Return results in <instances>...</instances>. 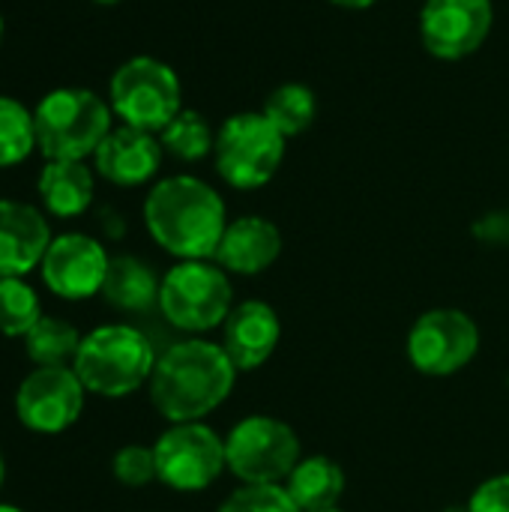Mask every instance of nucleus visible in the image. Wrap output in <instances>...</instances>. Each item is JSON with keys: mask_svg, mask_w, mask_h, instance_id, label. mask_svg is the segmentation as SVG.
<instances>
[{"mask_svg": "<svg viewBox=\"0 0 509 512\" xmlns=\"http://www.w3.org/2000/svg\"><path fill=\"white\" fill-rule=\"evenodd\" d=\"M0 512H24L21 507H12V504H0Z\"/></svg>", "mask_w": 509, "mask_h": 512, "instance_id": "34", "label": "nucleus"}, {"mask_svg": "<svg viewBox=\"0 0 509 512\" xmlns=\"http://www.w3.org/2000/svg\"><path fill=\"white\" fill-rule=\"evenodd\" d=\"M36 189H39L42 207L51 216L75 219V216L87 213V207L93 204L96 180H93V171L87 168V162L51 159V162H45Z\"/></svg>", "mask_w": 509, "mask_h": 512, "instance_id": "18", "label": "nucleus"}, {"mask_svg": "<svg viewBox=\"0 0 509 512\" xmlns=\"http://www.w3.org/2000/svg\"><path fill=\"white\" fill-rule=\"evenodd\" d=\"M93 3H99V6H114V3H120V0H93Z\"/></svg>", "mask_w": 509, "mask_h": 512, "instance_id": "35", "label": "nucleus"}, {"mask_svg": "<svg viewBox=\"0 0 509 512\" xmlns=\"http://www.w3.org/2000/svg\"><path fill=\"white\" fill-rule=\"evenodd\" d=\"M144 225L159 249L177 261H207L228 228L222 195L201 177L174 174L150 186Z\"/></svg>", "mask_w": 509, "mask_h": 512, "instance_id": "2", "label": "nucleus"}, {"mask_svg": "<svg viewBox=\"0 0 509 512\" xmlns=\"http://www.w3.org/2000/svg\"><path fill=\"white\" fill-rule=\"evenodd\" d=\"M153 456L159 483L180 495L204 492L222 477V471H228L225 438L204 420L171 423L156 438Z\"/></svg>", "mask_w": 509, "mask_h": 512, "instance_id": "9", "label": "nucleus"}, {"mask_svg": "<svg viewBox=\"0 0 509 512\" xmlns=\"http://www.w3.org/2000/svg\"><path fill=\"white\" fill-rule=\"evenodd\" d=\"M108 105L126 126L159 135L183 111V84L159 57H129L108 84Z\"/></svg>", "mask_w": 509, "mask_h": 512, "instance_id": "7", "label": "nucleus"}, {"mask_svg": "<svg viewBox=\"0 0 509 512\" xmlns=\"http://www.w3.org/2000/svg\"><path fill=\"white\" fill-rule=\"evenodd\" d=\"M495 24L492 0H423L420 42L435 60H465L477 54Z\"/></svg>", "mask_w": 509, "mask_h": 512, "instance_id": "12", "label": "nucleus"}, {"mask_svg": "<svg viewBox=\"0 0 509 512\" xmlns=\"http://www.w3.org/2000/svg\"><path fill=\"white\" fill-rule=\"evenodd\" d=\"M159 144L168 156H174L177 162H201L207 156H213L216 147V129L207 123V117L201 111L183 108L162 132H159Z\"/></svg>", "mask_w": 509, "mask_h": 512, "instance_id": "23", "label": "nucleus"}, {"mask_svg": "<svg viewBox=\"0 0 509 512\" xmlns=\"http://www.w3.org/2000/svg\"><path fill=\"white\" fill-rule=\"evenodd\" d=\"M282 321L276 309L264 300L234 303L231 315L222 324V348L237 372L261 369L279 348Z\"/></svg>", "mask_w": 509, "mask_h": 512, "instance_id": "15", "label": "nucleus"}, {"mask_svg": "<svg viewBox=\"0 0 509 512\" xmlns=\"http://www.w3.org/2000/svg\"><path fill=\"white\" fill-rule=\"evenodd\" d=\"M51 240L48 219L39 207L0 198V276L33 273L42 264Z\"/></svg>", "mask_w": 509, "mask_h": 512, "instance_id": "16", "label": "nucleus"}, {"mask_svg": "<svg viewBox=\"0 0 509 512\" xmlns=\"http://www.w3.org/2000/svg\"><path fill=\"white\" fill-rule=\"evenodd\" d=\"M111 474L120 486L126 489H144L159 480L156 474V456L153 447L144 444H126L114 453L111 459Z\"/></svg>", "mask_w": 509, "mask_h": 512, "instance_id": "26", "label": "nucleus"}, {"mask_svg": "<svg viewBox=\"0 0 509 512\" xmlns=\"http://www.w3.org/2000/svg\"><path fill=\"white\" fill-rule=\"evenodd\" d=\"M216 512H300L285 486H240Z\"/></svg>", "mask_w": 509, "mask_h": 512, "instance_id": "27", "label": "nucleus"}, {"mask_svg": "<svg viewBox=\"0 0 509 512\" xmlns=\"http://www.w3.org/2000/svg\"><path fill=\"white\" fill-rule=\"evenodd\" d=\"M237 375L219 342L189 336L156 357L147 393L168 423H198L228 402Z\"/></svg>", "mask_w": 509, "mask_h": 512, "instance_id": "1", "label": "nucleus"}, {"mask_svg": "<svg viewBox=\"0 0 509 512\" xmlns=\"http://www.w3.org/2000/svg\"><path fill=\"white\" fill-rule=\"evenodd\" d=\"M477 240L483 243H495V246H509V207L507 210H495L489 216H483L474 225Z\"/></svg>", "mask_w": 509, "mask_h": 512, "instance_id": "29", "label": "nucleus"}, {"mask_svg": "<svg viewBox=\"0 0 509 512\" xmlns=\"http://www.w3.org/2000/svg\"><path fill=\"white\" fill-rule=\"evenodd\" d=\"M102 225H105L108 237H114V240L126 231V228H123V219H120L114 210H102Z\"/></svg>", "mask_w": 509, "mask_h": 512, "instance_id": "30", "label": "nucleus"}, {"mask_svg": "<svg viewBox=\"0 0 509 512\" xmlns=\"http://www.w3.org/2000/svg\"><path fill=\"white\" fill-rule=\"evenodd\" d=\"M405 354L408 363L426 378L459 375L480 354V327L462 309H429L411 324Z\"/></svg>", "mask_w": 509, "mask_h": 512, "instance_id": "10", "label": "nucleus"}, {"mask_svg": "<svg viewBox=\"0 0 509 512\" xmlns=\"http://www.w3.org/2000/svg\"><path fill=\"white\" fill-rule=\"evenodd\" d=\"M324 512H342V510H339V507H336V510H324Z\"/></svg>", "mask_w": 509, "mask_h": 512, "instance_id": "37", "label": "nucleus"}, {"mask_svg": "<svg viewBox=\"0 0 509 512\" xmlns=\"http://www.w3.org/2000/svg\"><path fill=\"white\" fill-rule=\"evenodd\" d=\"M153 342L129 324H105L81 339L72 360L84 390L102 399H126L150 384L156 366Z\"/></svg>", "mask_w": 509, "mask_h": 512, "instance_id": "3", "label": "nucleus"}, {"mask_svg": "<svg viewBox=\"0 0 509 512\" xmlns=\"http://www.w3.org/2000/svg\"><path fill=\"white\" fill-rule=\"evenodd\" d=\"M261 114L285 135V138H297L303 135L315 117H318V96L309 84L300 81H285L279 87H273L261 105Z\"/></svg>", "mask_w": 509, "mask_h": 512, "instance_id": "21", "label": "nucleus"}, {"mask_svg": "<svg viewBox=\"0 0 509 512\" xmlns=\"http://www.w3.org/2000/svg\"><path fill=\"white\" fill-rule=\"evenodd\" d=\"M285 147L288 138L261 111H240L216 129L213 168L231 189L252 192L276 177Z\"/></svg>", "mask_w": 509, "mask_h": 512, "instance_id": "6", "label": "nucleus"}, {"mask_svg": "<svg viewBox=\"0 0 509 512\" xmlns=\"http://www.w3.org/2000/svg\"><path fill=\"white\" fill-rule=\"evenodd\" d=\"M345 471L330 456H303L282 483L300 512L336 510L345 495Z\"/></svg>", "mask_w": 509, "mask_h": 512, "instance_id": "19", "label": "nucleus"}, {"mask_svg": "<svg viewBox=\"0 0 509 512\" xmlns=\"http://www.w3.org/2000/svg\"><path fill=\"white\" fill-rule=\"evenodd\" d=\"M162 159L165 150L159 144V135L120 123L105 135V141L93 153V168L102 180L123 189H135L159 174Z\"/></svg>", "mask_w": 509, "mask_h": 512, "instance_id": "14", "label": "nucleus"}, {"mask_svg": "<svg viewBox=\"0 0 509 512\" xmlns=\"http://www.w3.org/2000/svg\"><path fill=\"white\" fill-rule=\"evenodd\" d=\"M282 255V231L264 216L228 219V228L216 246L213 261L228 276H258L270 270Z\"/></svg>", "mask_w": 509, "mask_h": 512, "instance_id": "17", "label": "nucleus"}, {"mask_svg": "<svg viewBox=\"0 0 509 512\" xmlns=\"http://www.w3.org/2000/svg\"><path fill=\"white\" fill-rule=\"evenodd\" d=\"M0 42H3V15H0Z\"/></svg>", "mask_w": 509, "mask_h": 512, "instance_id": "36", "label": "nucleus"}, {"mask_svg": "<svg viewBox=\"0 0 509 512\" xmlns=\"http://www.w3.org/2000/svg\"><path fill=\"white\" fill-rule=\"evenodd\" d=\"M465 504L471 512H509V474L483 480Z\"/></svg>", "mask_w": 509, "mask_h": 512, "instance_id": "28", "label": "nucleus"}, {"mask_svg": "<svg viewBox=\"0 0 509 512\" xmlns=\"http://www.w3.org/2000/svg\"><path fill=\"white\" fill-rule=\"evenodd\" d=\"M36 150V123L33 111L21 102L0 96V168L21 165Z\"/></svg>", "mask_w": 509, "mask_h": 512, "instance_id": "25", "label": "nucleus"}, {"mask_svg": "<svg viewBox=\"0 0 509 512\" xmlns=\"http://www.w3.org/2000/svg\"><path fill=\"white\" fill-rule=\"evenodd\" d=\"M3 480H6V462H3V453H0V489H3Z\"/></svg>", "mask_w": 509, "mask_h": 512, "instance_id": "33", "label": "nucleus"}, {"mask_svg": "<svg viewBox=\"0 0 509 512\" xmlns=\"http://www.w3.org/2000/svg\"><path fill=\"white\" fill-rule=\"evenodd\" d=\"M81 339L84 336L69 321L42 315L24 336V351L33 366H72Z\"/></svg>", "mask_w": 509, "mask_h": 512, "instance_id": "22", "label": "nucleus"}, {"mask_svg": "<svg viewBox=\"0 0 509 512\" xmlns=\"http://www.w3.org/2000/svg\"><path fill=\"white\" fill-rule=\"evenodd\" d=\"M39 318L42 303L36 288L24 276H0V333L24 339Z\"/></svg>", "mask_w": 509, "mask_h": 512, "instance_id": "24", "label": "nucleus"}, {"mask_svg": "<svg viewBox=\"0 0 509 512\" xmlns=\"http://www.w3.org/2000/svg\"><path fill=\"white\" fill-rule=\"evenodd\" d=\"M330 3L339 6V9H369V6H375L381 0H330Z\"/></svg>", "mask_w": 509, "mask_h": 512, "instance_id": "31", "label": "nucleus"}, {"mask_svg": "<svg viewBox=\"0 0 509 512\" xmlns=\"http://www.w3.org/2000/svg\"><path fill=\"white\" fill-rule=\"evenodd\" d=\"M300 459V435L270 414H249L225 435V465L240 486H282Z\"/></svg>", "mask_w": 509, "mask_h": 512, "instance_id": "8", "label": "nucleus"}, {"mask_svg": "<svg viewBox=\"0 0 509 512\" xmlns=\"http://www.w3.org/2000/svg\"><path fill=\"white\" fill-rule=\"evenodd\" d=\"M234 309L231 276L213 261H177L159 288L162 318L189 336H204L219 330Z\"/></svg>", "mask_w": 509, "mask_h": 512, "instance_id": "5", "label": "nucleus"}, {"mask_svg": "<svg viewBox=\"0 0 509 512\" xmlns=\"http://www.w3.org/2000/svg\"><path fill=\"white\" fill-rule=\"evenodd\" d=\"M87 390L72 366H36L15 390V417L27 432L60 435L78 423Z\"/></svg>", "mask_w": 509, "mask_h": 512, "instance_id": "11", "label": "nucleus"}, {"mask_svg": "<svg viewBox=\"0 0 509 512\" xmlns=\"http://www.w3.org/2000/svg\"><path fill=\"white\" fill-rule=\"evenodd\" d=\"M159 288H162V279L156 276V270L147 261L135 258V255H114L108 264L102 297L117 312L141 315V312H150L153 306H159Z\"/></svg>", "mask_w": 509, "mask_h": 512, "instance_id": "20", "label": "nucleus"}, {"mask_svg": "<svg viewBox=\"0 0 509 512\" xmlns=\"http://www.w3.org/2000/svg\"><path fill=\"white\" fill-rule=\"evenodd\" d=\"M444 512H471V510H468V504H453V507H447Z\"/></svg>", "mask_w": 509, "mask_h": 512, "instance_id": "32", "label": "nucleus"}, {"mask_svg": "<svg viewBox=\"0 0 509 512\" xmlns=\"http://www.w3.org/2000/svg\"><path fill=\"white\" fill-rule=\"evenodd\" d=\"M111 105L87 87H57L33 108L36 150L51 159L84 162L99 150L111 126Z\"/></svg>", "mask_w": 509, "mask_h": 512, "instance_id": "4", "label": "nucleus"}, {"mask_svg": "<svg viewBox=\"0 0 509 512\" xmlns=\"http://www.w3.org/2000/svg\"><path fill=\"white\" fill-rule=\"evenodd\" d=\"M108 264H111V255L96 237L69 231L51 240L39 264V273H42L45 288L54 297L78 303V300H90L102 294Z\"/></svg>", "mask_w": 509, "mask_h": 512, "instance_id": "13", "label": "nucleus"}]
</instances>
